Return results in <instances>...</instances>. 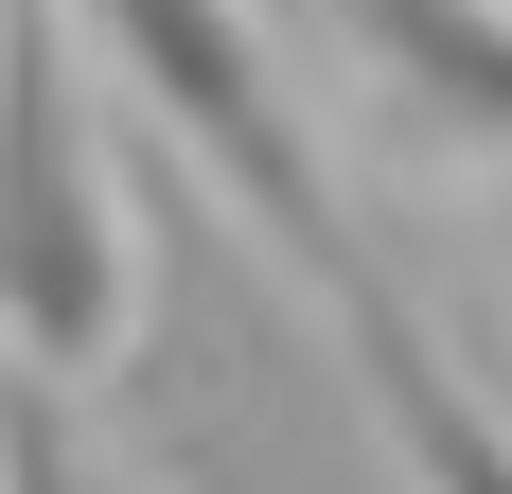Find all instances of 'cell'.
Wrapping results in <instances>:
<instances>
[{
  "label": "cell",
  "instance_id": "6da1fadb",
  "mask_svg": "<svg viewBox=\"0 0 512 494\" xmlns=\"http://www.w3.org/2000/svg\"><path fill=\"white\" fill-rule=\"evenodd\" d=\"M71 36H89L71 0H0V353H36L53 389L142 353V230Z\"/></svg>",
  "mask_w": 512,
  "mask_h": 494
},
{
  "label": "cell",
  "instance_id": "7a4b0ae2",
  "mask_svg": "<svg viewBox=\"0 0 512 494\" xmlns=\"http://www.w3.org/2000/svg\"><path fill=\"white\" fill-rule=\"evenodd\" d=\"M106 53H124V89L177 124V159H195L212 195L248 212L265 265H301V283H336V265H371L354 195H336V159L301 142V89H283V53H265L248 0H71Z\"/></svg>",
  "mask_w": 512,
  "mask_h": 494
},
{
  "label": "cell",
  "instance_id": "3957f363",
  "mask_svg": "<svg viewBox=\"0 0 512 494\" xmlns=\"http://www.w3.org/2000/svg\"><path fill=\"white\" fill-rule=\"evenodd\" d=\"M336 353H354V424L389 442V494H512V424L477 406V371L442 336H424V300H407V265L371 247V265H336Z\"/></svg>",
  "mask_w": 512,
  "mask_h": 494
},
{
  "label": "cell",
  "instance_id": "277c9868",
  "mask_svg": "<svg viewBox=\"0 0 512 494\" xmlns=\"http://www.w3.org/2000/svg\"><path fill=\"white\" fill-rule=\"evenodd\" d=\"M354 18H371V53H389L460 142L512 159V0H354Z\"/></svg>",
  "mask_w": 512,
  "mask_h": 494
}]
</instances>
